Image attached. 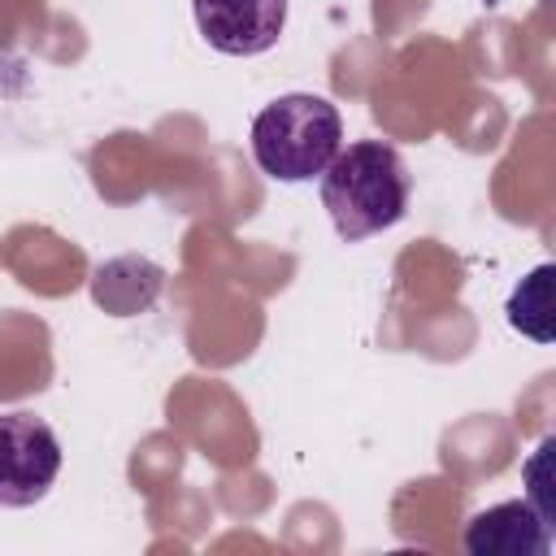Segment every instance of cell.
I'll use <instances>...</instances> for the list:
<instances>
[{
    "mask_svg": "<svg viewBox=\"0 0 556 556\" xmlns=\"http://www.w3.org/2000/svg\"><path fill=\"white\" fill-rule=\"evenodd\" d=\"M413 178L404 156L382 139H361L334 152L321 169V204L343 243H361L404 222Z\"/></svg>",
    "mask_w": 556,
    "mask_h": 556,
    "instance_id": "1",
    "label": "cell"
},
{
    "mask_svg": "<svg viewBox=\"0 0 556 556\" xmlns=\"http://www.w3.org/2000/svg\"><path fill=\"white\" fill-rule=\"evenodd\" d=\"M343 139V117L326 96L313 91H291L269 100L248 130L252 161L261 174L278 182H308L321 178V169L334 161Z\"/></svg>",
    "mask_w": 556,
    "mask_h": 556,
    "instance_id": "2",
    "label": "cell"
},
{
    "mask_svg": "<svg viewBox=\"0 0 556 556\" xmlns=\"http://www.w3.org/2000/svg\"><path fill=\"white\" fill-rule=\"evenodd\" d=\"M61 473V443L35 413H0V508L39 504Z\"/></svg>",
    "mask_w": 556,
    "mask_h": 556,
    "instance_id": "3",
    "label": "cell"
},
{
    "mask_svg": "<svg viewBox=\"0 0 556 556\" xmlns=\"http://www.w3.org/2000/svg\"><path fill=\"white\" fill-rule=\"evenodd\" d=\"M204 43L222 56H261L287 26V0H191Z\"/></svg>",
    "mask_w": 556,
    "mask_h": 556,
    "instance_id": "4",
    "label": "cell"
},
{
    "mask_svg": "<svg viewBox=\"0 0 556 556\" xmlns=\"http://www.w3.org/2000/svg\"><path fill=\"white\" fill-rule=\"evenodd\" d=\"M465 552L469 556H547L552 552V526L526 500L491 504V508L469 517Z\"/></svg>",
    "mask_w": 556,
    "mask_h": 556,
    "instance_id": "5",
    "label": "cell"
},
{
    "mask_svg": "<svg viewBox=\"0 0 556 556\" xmlns=\"http://www.w3.org/2000/svg\"><path fill=\"white\" fill-rule=\"evenodd\" d=\"M552 265H534L513 291H508V304H504V317L517 334L534 339V343H552L556 330H552Z\"/></svg>",
    "mask_w": 556,
    "mask_h": 556,
    "instance_id": "6",
    "label": "cell"
},
{
    "mask_svg": "<svg viewBox=\"0 0 556 556\" xmlns=\"http://www.w3.org/2000/svg\"><path fill=\"white\" fill-rule=\"evenodd\" d=\"M552 447H556V439L547 434L539 447H534V456L526 460V504L556 530V495H552V478H547V465H552Z\"/></svg>",
    "mask_w": 556,
    "mask_h": 556,
    "instance_id": "7",
    "label": "cell"
}]
</instances>
